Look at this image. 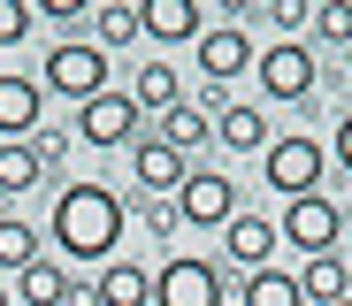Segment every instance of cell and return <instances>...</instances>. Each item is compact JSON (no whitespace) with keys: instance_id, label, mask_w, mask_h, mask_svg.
Returning <instances> with one entry per match:
<instances>
[{"instance_id":"1","label":"cell","mask_w":352,"mask_h":306,"mask_svg":"<svg viewBox=\"0 0 352 306\" xmlns=\"http://www.w3.org/2000/svg\"><path fill=\"white\" fill-rule=\"evenodd\" d=\"M54 245H62L69 261L85 268H107L115 245H123V199L107 192V184H62V199H54Z\"/></svg>"},{"instance_id":"2","label":"cell","mask_w":352,"mask_h":306,"mask_svg":"<svg viewBox=\"0 0 352 306\" xmlns=\"http://www.w3.org/2000/svg\"><path fill=\"white\" fill-rule=\"evenodd\" d=\"M322 168H329V146L307 138V131H291V138H276V146L261 153V184H268V192H283V199L322 192Z\"/></svg>"},{"instance_id":"3","label":"cell","mask_w":352,"mask_h":306,"mask_svg":"<svg viewBox=\"0 0 352 306\" xmlns=\"http://www.w3.org/2000/svg\"><path fill=\"white\" fill-rule=\"evenodd\" d=\"M38 92H62V100H100L107 92V54L92 46V39H62L46 54V69H38Z\"/></svg>"},{"instance_id":"4","label":"cell","mask_w":352,"mask_h":306,"mask_svg":"<svg viewBox=\"0 0 352 306\" xmlns=\"http://www.w3.org/2000/svg\"><path fill=\"white\" fill-rule=\"evenodd\" d=\"M276 237H283V245H299L307 261H314V253H337V237H344V207H337V199H322V192H307V199H283Z\"/></svg>"},{"instance_id":"5","label":"cell","mask_w":352,"mask_h":306,"mask_svg":"<svg viewBox=\"0 0 352 306\" xmlns=\"http://www.w3.org/2000/svg\"><path fill=\"white\" fill-rule=\"evenodd\" d=\"M176 222H192V230H222L230 215H238V184H230L222 168H184V184H176Z\"/></svg>"},{"instance_id":"6","label":"cell","mask_w":352,"mask_h":306,"mask_svg":"<svg viewBox=\"0 0 352 306\" xmlns=\"http://www.w3.org/2000/svg\"><path fill=\"white\" fill-rule=\"evenodd\" d=\"M253 77H261V92H268V100L299 107V100H314V54H307L299 39H276V46H261V54H253Z\"/></svg>"},{"instance_id":"7","label":"cell","mask_w":352,"mask_h":306,"mask_svg":"<svg viewBox=\"0 0 352 306\" xmlns=\"http://www.w3.org/2000/svg\"><path fill=\"white\" fill-rule=\"evenodd\" d=\"M153 306H222V268L214 261H192L176 253L153 268Z\"/></svg>"},{"instance_id":"8","label":"cell","mask_w":352,"mask_h":306,"mask_svg":"<svg viewBox=\"0 0 352 306\" xmlns=\"http://www.w3.org/2000/svg\"><path fill=\"white\" fill-rule=\"evenodd\" d=\"M138 131H146V115H138V100L131 92H100V100H85L77 107V138L85 146H138Z\"/></svg>"},{"instance_id":"9","label":"cell","mask_w":352,"mask_h":306,"mask_svg":"<svg viewBox=\"0 0 352 306\" xmlns=\"http://www.w3.org/2000/svg\"><path fill=\"white\" fill-rule=\"evenodd\" d=\"M138 39H153V46H199L207 39V8L199 0H146L138 8Z\"/></svg>"},{"instance_id":"10","label":"cell","mask_w":352,"mask_h":306,"mask_svg":"<svg viewBox=\"0 0 352 306\" xmlns=\"http://www.w3.org/2000/svg\"><path fill=\"white\" fill-rule=\"evenodd\" d=\"M38 115H46V92H38V77L0 69V146H31Z\"/></svg>"},{"instance_id":"11","label":"cell","mask_w":352,"mask_h":306,"mask_svg":"<svg viewBox=\"0 0 352 306\" xmlns=\"http://www.w3.org/2000/svg\"><path fill=\"white\" fill-rule=\"evenodd\" d=\"M192 54H199V77H207V85H230V77L253 69V39H245V23H207V39H199Z\"/></svg>"},{"instance_id":"12","label":"cell","mask_w":352,"mask_h":306,"mask_svg":"<svg viewBox=\"0 0 352 306\" xmlns=\"http://www.w3.org/2000/svg\"><path fill=\"white\" fill-rule=\"evenodd\" d=\"M184 168H192V161L176 153L168 138H138V146H131V176L146 184L153 199H176V184H184Z\"/></svg>"},{"instance_id":"13","label":"cell","mask_w":352,"mask_h":306,"mask_svg":"<svg viewBox=\"0 0 352 306\" xmlns=\"http://www.w3.org/2000/svg\"><path fill=\"white\" fill-rule=\"evenodd\" d=\"M222 253L238 261L245 276H261V268L276 261V222H261V215H230V222H222Z\"/></svg>"},{"instance_id":"14","label":"cell","mask_w":352,"mask_h":306,"mask_svg":"<svg viewBox=\"0 0 352 306\" xmlns=\"http://www.w3.org/2000/svg\"><path fill=\"white\" fill-rule=\"evenodd\" d=\"M214 146H230V153H268L276 131H268V115H261L253 100H238V107L214 115Z\"/></svg>"},{"instance_id":"15","label":"cell","mask_w":352,"mask_h":306,"mask_svg":"<svg viewBox=\"0 0 352 306\" xmlns=\"http://www.w3.org/2000/svg\"><path fill=\"white\" fill-rule=\"evenodd\" d=\"M92 298H100V306H153V276H146L138 261H107V268L92 276Z\"/></svg>"},{"instance_id":"16","label":"cell","mask_w":352,"mask_h":306,"mask_svg":"<svg viewBox=\"0 0 352 306\" xmlns=\"http://www.w3.org/2000/svg\"><path fill=\"white\" fill-rule=\"evenodd\" d=\"M299 298H307V306H337V298H352V268H344V253H314V261L299 268Z\"/></svg>"},{"instance_id":"17","label":"cell","mask_w":352,"mask_h":306,"mask_svg":"<svg viewBox=\"0 0 352 306\" xmlns=\"http://www.w3.org/2000/svg\"><path fill=\"white\" fill-rule=\"evenodd\" d=\"M131 100H138V115H168L176 100H184V85H176V61H138Z\"/></svg>"},{"instance_id":"18","label":"cell","mask_w":352,"mask_h":306,"mask_svg":"<svg viewBox=\"0 0 352 306\" xmlns=\"http://www.w3.org/2000/svg\"><path fill=\"white\" fill-rule=\"evenodd\" d=\"M16 306H69V268L38 253V261L16 276Z\"/></svg>"},{"instance_id":"19","label":"cell","mask_w":352,"mask_h":306,"mask_svg":"<svg viewBox=\"0 0 352 306\" xmlns=\"http://www.w3.org/2000/svg\"><path fill=\"white\" fill-rule=\"evenodd\" d=\"M153 138H168L176 153H192V146H207V138H214V115H207V107H192V100H176V107L161 115V131H153Z\"/></svg>"},{"instance_id":"20","label":"cell","mask_w":352,"mask_h":306,"mask_svg":"<svg viewBox=\"0 0 352 306\" xmlns=\"http://www.w3.org/2000/svg\"><path fill=\"white\" fill-rule=\"evenodd\" d=\"M131 39H138V8H131V0H107V8L92 16V46L115 54V46H131Z\"/></svg>"},{"instance_id":"21","label":"cell","mask_w":352,"mask_h":306,"mask_svg":"<svg viewBox=\"0 0 352 306\" xmlns=\"http://www.w3.org/2000/svg\"><path fill=\"white\" fill-rule=\"evenodd\" d=\"M38 153L31 146H0V199H16V192H38Z\"/></svg>"},{"instance_id":"22","label":"cell","mask_w":352,"mask_h":306,"mask_svg":"<svg viewBox=\"0 0 352 306\" xmlns=\"http://www.w3.org/2000/svg\"><path fill=\"white\" fill-rule=\"evenodd\" d=\"M245 306H307V298H299V276L261 268V276H245Z\"/></svg>"},{"instance_id":"23","label":"cell","mask_w":352,"mask_h":306,"mask_svg":"<svg viewBox=\"0 0 352 306\" xmlns=\"http://www.w3.org/2000/svg\"><path fill=\"white\" fill-rule=\"evenodd\" d=\"M38 261V230L31 222H0V276H23Z\"/></svg>"},{"instance_id":"24","label":"cell","mask_w":352,"mask_h":306,"mask_svg":"<svg viewBox=\"0 0 352 306\" xmlns=\"http://www.w3.org/2000/svg\"><path fill=\"white\" fill-rule=\"evenodd\" d=\"M314 39L352 46V0H322V8H314Z\"/></svg>"},{"instance_id":"25","label":"cell","mask_w":352,"mask_h":306,"mask_svg":"<svg viewBox=\"0 0 352 306\" xmlns=\"http://www.w3.org/2000/svg\"><path fill=\"white\" fill-rule=\"evenodd\" d=\"M268 23H276L283 39H299V31L314 23V0H276V8H268Z\"/></svg>"},{"instance_id":"26","label":"cell","mask_w":352,"mask_h":306,"mask_svg":"<svg viewBox=\"0 0 352 306\" xmlns=\"http://www.w3.org/2000/svg\"><path fill=\"white\" fill-rule=\"evenodd\" d=\"M31 31V8H23V0H0V46H16Z\"/></svg>"},{"instance_id":"27","label":"cell","mask_w":352,"mask_h":306,"mask_svg":"<svg viewBox=\"0 0 352 306\" xmlns=\"http://www.w3.org/2000/svg\"><path fill=\"white\" fill-rule=\"evenodd\" d=\"M176 230V207L168 199H146V237H168Z\"/></svg>"},{"instance_id":"28","label":"cell","mask_w":352,"mask_h":306,"mask_svg":"<svg viewBox=\"0 0 352 306\" xmlns=\"http://www.w3.org/2000/svg\"><path fill=\"white\" fill-rule=\"evenodd\" d=\"M337 161H344V176H352V115L337 122Z\"/></svg>"},{"instance_id":"29","label":"cell","mask_w":352,"mask_h":306,"mask_svg":"<svg viewBox=\"0 0 352 306\" xmlns=\"http://www.w3.org/2000/svg\"><path fill=\"white\" fill-rule=\"evenodd\" d=\"M0 306H16V298H8V283H0Z\"/></svg>"},{"instance_id":"30","label":"cell","mask_w":352,"mask_h":306,"mask_svg":"<svg viewBox=\"0 0 352 306\" xmlns=\"http://www.w3.org/2000/svg\"><path fill=\"white\" fill-rule=\"evenodd\" d=\"M337 306H352V298H337Z\"/></svg>"}]
</instances>
